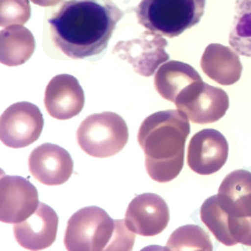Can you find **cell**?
Returning <instances> with one entry per match:
<instances>
[{"label": "cell", "mask_w": 251, "mask_h": 251, "mask_svg": "<svg viewBox=\"0 0 251 251\" xmlns=\"http://www.w3.org/2000/svg\"><path fill=\"white\" fill-rule=\"evenodd\" d=\"M43 129V115L31 102H16L0 117V139L10 148H25L40 138Z\"/></svg>", "instance_id": "6"}, {"label": "cell", "mask_w": 251, "mask_h": 251, "mask_svg": "<svg viewBox=\"0 0 251 251\" xmlns=\"http://www.w3.org/2000/svg\"><path fill=\"white\" fill-rule=\"evenodd\" d=\"M84 102L83 88L73 75H55L46 88L45 106L53 118L69 120L75 117L83 110Z\"/></svg>", "instance_id": "13"}, {"label": "cell", "mask_w": 251, "mask_h": 251, "mask_svg": "<svg viewBox=\"0 0 251 251\" xmlns=\"http://www.w3.org/2000/svg\"><path fill=\"white\" fill-rule=\"evenodd\" d=\"M123 11L112 0H67L48 20L55 47L72 59L106 50Z\"/></svg>", "instance_id": "1"}, {"label": "cell", "mask_w": 251, "mask_h": 251, "mask_svg": "<svg viewBox=\"0 0 251 251\" xmlns=\"http://www.w3.org/2000/svg\"><path fill=\"white\" fill-rule=\"evenodd\" d=\"M57 229L58 216L54 209L40 203L32 216L15 223L14 235L20 246L26 250H45L54 243Z\"/></svg>", "instance_id": "14"}, {"label": "cell", "mask_w": 251, "mask_h": 251, "mask_svg": "<svg viewBox=\"0 0 251 251\" xmlns=\"http://www.w3.org/2000/svg\"><path fill=\"white\" fill-rule=\"evenodd\" d=\"M40 206L37 188L20 176L3 175L0 180V221L19 223L32 216Z\"/></svg>", "instance_id": "9"}, {"label": "cell", "mask_w": 251, "mask_h": 251, "mask_svg": "<svg viewBox=\"0 0 251 251\" xmlns=\"http://www.w3.org/2000/svg\"><path fill=\"white\" fill-rule=\"evenodd\" d=\"M168 250H213L209 236L201 226L188 224L180 226L170 235Z\"/></svg>", "instance_id": "21"}, {"label": "cell", "mask_w": 251, "mask_h": 251, "mask_svg": "<svg viewBox=\"0 0 251 251\" xmlns=\"http://www.w3.org/2000/svg\"><path fill=\"white\" fill-rule=\"evenodd\" d=\"M228 226L236 244L251 246V217L229 216Z\"/></svg>", "instance_id": "23"}, {"label": "cell", "mask_w": 251, "mask_h": 251, "mask_svg": "<svg viewBox=\"0 0 251 251\" xmlns=\"http://www.w3.org/2000/svg\"><path fill=\"white\" fill-rule=\"evenodd\" d=\"M28 168L33 177L41 183L57 186L71 178L74 164L66 149L57 144L45 143L32 151Z\"/></svg>", "instance_id": "12"}, {"label": "cell", "mask_w": 251, "mask_h": 251, "mask_svg": "<svg viewBox=\"0 0 251 251\" xmlns=\"http://www.w3.org/2000/svg\"><path fill=\"white\" fill-rule=\"evenodd\" d=\"M168 41L155 32H144L139 38L121 41L113 47L112 53L121 59L131 63L134 72L143 76H151L158 67L169 60L165 47Z\"/></svg>", "instance_id": "8"}, {"label": "cell", "mask_w": 251, "mask_h": 251, "mask_svg": "<svg viewBox=\"0 0 251 251\" xmlns=\"http://www.w3.org/2000/svg\"><path fill=\"white\" fill-rule=\"evenodd\" d=\"M170 213L166 202L155 194H142L132 200L126 212V226L142 236H155L169 224Z\"/></svg>", "instance_id": "11"}, {"label": "cell", "mask_w": 251, "mask_h": 251, "mask_svg": "<svg viewBox=\"0 0 251 251\" xmlns=\"http://www.w3.org/2000/svg\"><path fill=\"white\" fill-rule=\"evenodd\" d=\"M201 219L216 236L217 240L226 246L235 245L236 241L234 240L229 230V214L221 206L217 195L203 202L201 207Z\"/></svg>", "instance_id": "20"}, {"label": "cell", "mask_w": 251, "mask_h": 251, "mask_svg": "<svg viewBox=\"0 0 251 251\" xmlns=\"http://www.w3.org/2000/svg\"><path fill=\"white\" fill-rule=\"evenodd\" d=\"M128 127L115 112H101L89 116L76 131L78 144L94 158H108L120 153L128 142Z\"/></svg>", "instance_id": "5"}, {"label": "cell", "mask_w": 251, "mask_h": 251, "mask_svg": "<svg viewBox=\"0 0 251 251\" xmlns=\"http://www.w3.org/2000/svg\"><path fill=\"white\" fill-rule=\"evenodd\" d=\"M229 146L226 137L217 129H202L190 141L187 164L200 175L217 173L228 160Z\"/></svg>", "instance_id": "10"}, {"label": "cell", "mask_w": 251, "mask_h": 251, "mask_svg": "<svg viewBox=\"0 0 251 251\" xmlns=\"http://www.w3.org/2000/svg\"><path fill=\"white\" fill-rule=\"evenodd\" d=\"M134 234L125 221H113L100 207H85L71 217L64 244L69 251L131 250Z\"/></svg>", "instance_id": "3"}, {"label": "cell", "mask_w": 251, "mask_h": 251, "mask_svg": "<svg viewBox=\"0 0 251 251\" xmlns=\"http://www.w3.org/2000/svg\"><path fill=\"white\" fill-rule=\"evenodd\" d=\"M218 201L231 217H251V173L231 171L219 186Z\"/></svg>", "instance_id": "16"}, {"label": "cell", "mask_w": 251, "mask_h": 251, "mask_svg": "<svg viewBox=\"0 0 251 251\" xmlns=\"http://www.w3.org/2000/svg\"><path fill=\"white\" fill-rule=\"evenodd\" d=\"M201 68L208 78L221 85L235 84L243 72L238 53L219 43L207 46L201 58Z\"/></svg>", "instance_id": "15"}, {"label": "cell", "mask_w": 251, "mask_h": 251, "mask_svg": "<svg viewBox=\"0 0 251 251\" xmlns=\"http://www.w3.org/2000/svg\"><path fill=\"white\" fill-rule=\"evenodd\" d=\"M175 105L186 113L190 121L204 125L216 122L226 115L229 108V96L223 89L201 80L181 93Z\"/></svg>", "instance_id": "7"}, {"label": "cell", "mask_w": 251, "mask_h": 251, "mask_svg": "<svg viewBox=\"0 0 251 251\" xmlns=\"http://www.w3.org/2000/svg\"><path fill=\"white\" fill-rule=\"evenodd\" d=\"M229 43L239 55L251 57V0L236 1Z\"/></svg>", "instance_id": "19"}, {"label": "cell", "mask_w": 251, "mask_h": 251, "mask_svg": "<svg viewBox=\"0 0 251 251\" xmlns=\"http://www.w3.org/2000/svg\"><path fill=\"white\" fill-rule=\"evenodd\" d=\"M31 18L28 0H0V26L24 25Z\"/></svg>", "instance_id": "22"}, {"label": "cell", "mask_w": 251, "mask_h": 251, "mask_svg": "<svg viewBox=\"0 0 251 251\" xmlns=\"http://www.w3.org/2000/svg\"><path fill=\"white\" fill-rule=\"evenodd\" d=\"M31 1L40 6H53L55 4L60 3L62 0H31Z\"/></svg>", "instance_id": "24"}, {"label": "cell", "mask_w": 251, "mask_h": 251, "mask_svg": "<svg viewBox=\"0 0 251 251\" xmlns=\"http://www.w3.org/2000/svg\"><path fill=\"white\" fill-rule=\"evenodd\" d=\"M188 120L181 110H169L153 113L143 121L138 142L146 154V169L151 180L169 182L181 173L190 134Z\"/></svg>", "instance_id": "2"}, {"label": "cell", "mask_w": 251, "mask_h": 251, "mask_svg": "<svg viewBox=\"0 0 251 251\" xmlns=\"http://www.w3.org/2000/svg\"><path fill=\"white\" fill-rule=\"evenodd\" d=\"M204 8L206 0H142L136 14L147 30L174 38L197 25Z\"/></svg>", "instance_id": "4"}, {"label": "cell", "mask_w": 251, "mask_h": 251, "mask_svg": "<svg viewBox=\"0 0 251 251\" xmlns=\"http://www.w3.org/2000/svg\"><path fill=\"white\" fill-rule=\"evenodd\" d=\"M201 80V75L194 67L178 60H170L156 71L154 85L161 98L175 103L181 93Z\"/></svg>", "instance_id": "17"}, {"label": "cell", "mask_w": 251, "mask_h": 251, "mask_svg": "<svg viewBox=\"0 0 251 251\" xmlns=\"http://www.w3.org/2000/svg\"><path fill=\"white\" fill-rule=\"evenodd\" d=\"M35 37L23 25H14L0 31V62L16 67L27 62L35 52Z\"/></svg>", "instance_id": "18"}]
</instances>
